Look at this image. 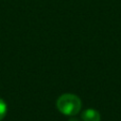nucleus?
Instances as JSON below:
<instances>
[{
  "label": "nucleus",
  "mask_w": 121,
  "mask_h": 121,
  "mask_svg": "<svg viewBox=\"0 0 121 121\" xmlns=\"http://www.w3.org/2000/svg\"><path fill=\"white\" fill-rule=\"evenodd\" d=\"M56 107L65 116H75L82 108L81 99L72 93H64L57 99Z\"/></svg>",
  "instance_id": "1"
},
{
  "label": "nucleus",
  "mask_w": 121,
  "mask_h": 121,
  "mask_svg": "<svg viewBox=\"0 0 121 121\" xmlns=\"http://www.w3.org/2000/svg\"><path fill=\"white\" fill-rule=\"evenodd\" d=\"M82 120L83 121H101V115L98 111L94 108H88L82 113Z\"/></svg>",
  "instance_id": "2"
},
{
  "label": "nucleus",
  "mask_w": 121,
  "mask_h": 121,
  "mask_svg": "<svg viewBox=\"0 0 121 121\" xmlns=\"http://www.w3.org/2000/svg\"><path fill=\"white\" fill-rule=\"evenodd\" d=\"M6 111H8V106L6 103L4 102L2 99H0V121L3 120V118L5 117Z\"/></svg>",
  "instance_id": "3"
},
{
  "label": "nucleus",
  "mask_w": 121,
  "mask_h": 121,
  "mask_svg": "<svg viewBox=\"0 0 121 121\" xmlns=\"http://www.w3.org/2000/svg\"><path fill=\"white\" fill-rule=\"evenodd\" d=\"M69 121H79V120H77V119H70Z\"/></svg>",
  "instance_id": "4"
}]
</instances>
